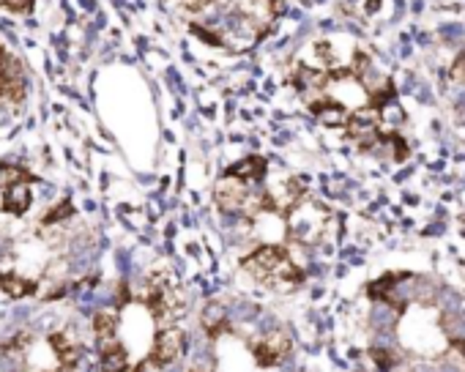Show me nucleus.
Listing matches in <instances>:
<instances>
[{"label": "nucleus", "instance_id": "1", "mask_svg": "<svg viewBox=\"0 0 465 372\" xmlns=\"http://www.w3.org/2000/svg\"><path fill=\"white\" fill-rule=\"evenodd\" d=\"M244 271L252 274L258 282L274 288V290H296L302 282H304V271L291 260L288 250L280 247V244H266V247H258L252 255H247L242 260Z\"/></svg>", "mask_w": 465, "mask_h": 372}, {"label": "nucleus", "instance_id": "2", "mask_svg": "<svg viewBox=\"0 0 465 372\" xmlns=\"http://www.w3.org/2000/svg\"><path fill=\"white\" fill-rule=\"evenodd\" d=\"M25 96H28L25 64L6 47H0V99L9 104H23Z\"/></svg>", "mask_w": 465, "mask_h": 372}, {"label": "nucleus", "instance_id": "3", "mask_svg": "<svg viewBox=\"0 0 465 372\" xmlns=\"http://www.w3.org/2000/svg\"><path fill=\"white\" fill-rule=\"evenodd\" d=\"M145 304L151 307V315L156 318V320H173V318H178L183 309H181V293H178V288H173L170 282H162V279H156V282H151L148 285V296H145Z\"/></svg>", "mask_w": 465, "mask_h": 372}, {"label": "nucleus", "instance_id": "4", "mask_svg": "<svg viewBox=\"0 0 465 372\" xmlns=\"http://www.w3.org/2000/svg\"><path fill=\"white\" fill-rule=\"evenodd\" d=\"M183 348H186L183 331L175 328V326H170V328H164V331L156 334L153 348H151V353H148V364H153V367H167V364H173V361L183 353Z\"/></svg>", "mask_w": 465, "mask_h": 372}, {"label": "nucleus", "instance_id": "5", "mask_svg": "<svg viewBox=\"0 0 465 372\" xmlns=\"http://www.w3.org/2000/svg\"><path fill=\"white\" fill-rule=\"evenodd\" d=\"M291 350V339L285 331H272L266 339H261L255 348H252V356L261 367H277L282 364V358L288 356Z\"/></svg>", "mask_w": 465, "mask_h": 372}, {"label": "nucleus", "instance_id": "6", "mask_svg": "<svg viewBox=\"0 0 465 372\" xmlns=\"http://www.w3.org/2000/svg\"><path fill=\"white\" fill-rule=\"evenodd\" d=\"M266 170H269V162L263 156H244L242 162L236 164H230L224 175H232V178H239V181H247L252 186H261L266 181Z\"/></svg>", "mask_w": 465, "mask_h": 372}, {"label": "nucleus", "instance_id": "7", "mask_svg": "<svg viewBox=\"0 0 465 372\" xmlns=\"http://www.w3.org/2000/svg\"><path fill=\"white\" fill-rule=\"evenodd\" d=\"M99 350H102V369H104V372H126L129 353H126V348L118 342V337L110 339V342H102Z\"/></svg>", "mask_w": 465, "mask_h": 372}, {"label": "nucleus", "instance_id": "8", "mask_svg": "<svg viewBox=\"0 0 465 372\" xmlns=\"http://www.w3.org/2000/svg\"><path fill=\"white\" fill-rule=\"evenodd\" d=\"M31 190L25 183H15L6 190V198H4V211L6 214H15V217H23L28 209H31Z\"/></svg>", "mask_w": 465, "mask_h": 372}, {"label": "nucleus", "instance_id": "9", "mask_svg": "<svg viewBox=\"0 0 465 372\" xmlns=\"http://www.w3.org/2000/svg\"><path fill=\"white\" fill-rule=\"evenodd\" d=\"M0 290H4L6 296H12V299H23V296H34L36 293V282L25 279L20 274L6 271V274H0Z\"/></svg>", "mask_w": 465, "mask_h": 372}, {"label": "nucleus", "instance_id": "10", "mask_svg": "<svg viewBox=\"0 0 465 372\" xmlns=\"http://www.w3.org/2000/svg\"><path fill=\"white\" fill-rule=\"evenodd\" d=\"M34 181L39 178L20 164H0V186H4V190H9L15 183H34Z\"/></svg>", "mask_w": 465, "mask_h": 372}, {"label": "nucleus", "instance_id": "11", "mask_svg": "<svg viewBox=\"0 0 465 372\" xmlns=\"http://www.w3.org/2000/svg\"><path fill=\"white\" fill-rule=\"evenodd\" d=\"M203 328L208 331V337H219L222 331H227V323H224V307L219 304H208L205 312H203Z\"/></svg>", "mask_w": 465, "mask_h": 372}, {"label": "nucleus", "instance_id": "12", "mask_svg": "<svg viewBox=\"0 0 465 372\" xmlns=\"http://www.w3.org/2000/svg\"><path fill=\"white\" fill-rule=\"evenodd\" d=\"M50 342H53V348H55V353H58V361H61V364L74 367V364L80 361V345L69 342V337H66V334H55Z\"/></svg>", "mask_w": 465, "mask_h": 372}, {"label": "nucleus", "instance_id": "13", "mask_svg": "<svg viewBox=\"0 0 465 372\" xmlns=\"http://www.w3.org/2000/svg\"><path fill=\"white\" fill-rule=\"evenodd\" d=\"M115 318H113V312H99L96 318H94V328H96V342L102 345V342H110V339H115L118 334H115Z\"/></svg>", "mask_w": 465, "mask_h": 372}, {"label": "nucleus", "instance_id": "14", "mask_svg": "<svg viewBox=\"0 0 465 372\" xmlns=\"http://www.w3.org/2000/svg\"><path fill=\"white\" fill-rule=\"evenodd\" d=\"M74 214V209H72V203L69 201H61L53 211H47L45 217H42V225L47 228V225H58V222H66L69 217Z\"/></svg>", "mask_w": 465, "mask_h": 372}, {"label": "nucleus", "instance_id": "15", "mask_svg": "<svg viewBox=\"0 0 465 372\" xmlns=\"http://www.w3.org/2000/svg\"><path fill=\"white\" fill-rule=\"evenodd\" d=\"M181 12H189V15H200V12H208L211 6H216V0H175Z\"/></svg>", "mask_w": 465, "mask_h": 372}, {"label": "nucleus", "instance_id": "16", "mask_svg": "<svg viewBox=\"0 0 465 372\" xmlns=\"http://www.w3.org/2000/svg\"><path fill=\"white\" fill-rule=\"evenodd\" d=\"M36 0H0V9H6L12 15H28L34 9Z\"/></svg>", "mask_w": 465, "mask_h": 372}, {"label": "nucleus", "instance_id": "17", "mask_svg": "<svg viewBox=\"0 0 465 372\" xmlns=\"http://www.w3.org/2000/svg\"><path fill=\"white\" fill-rule=\"evenodd\" d=\"M451 74H454L457 80H462V83H465V50L457 55V61H454V66H451Z\"/></svg>", "mask_w": 465, "mask_h": 372}, {"label": "nucleus", "instance_id": "18", "mask_svg": "<svg viewBox=\"0 0 465 372\" xmlns=\"http://www.w3.org/2000/svg\"><path fill=\"white\" fill-rule=\"evenodd\" d=\"M53 372H74V367H69V364H61L58 369H53Z\"/></svg>", "mask_w": 465, "mask_h": 372}, {"label": "nucleus", "instance_id": "19", "mask_svg": "<svg viewBox=\"0 0 465 372\" xmlns=\"http://www.w3.org/2000/svg\"><path fill=\"white\" fill-rule=\"evenodd\" d=\"M189 372H211L208 367H194V369H189Z\"/></svg>", "mask_w": 465, "mask_h": 372}, {"label": "nucleus", "instance_id": "20", "mask_svg": "<svg viewBox=\"0 0 465 372\" xmlns=\"http://www.w3.org/2000/svg\"><path fill=\"white\" fill-rule=\"evenodd\" d=\"M143 367H145V364H137V367H134V369H129V372H143Z\"/></svg>", "mask_w": 465, "mask_h": 372}]
</instances>
